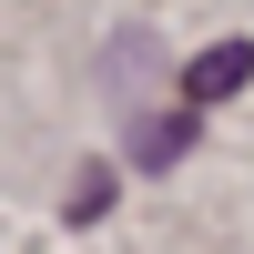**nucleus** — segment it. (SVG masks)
I'll list each match as a JSON object with an SVG mask.
<instances>
[{
    "label": "nucleus",
    "mask_w": 254,
    "mask_h": 254,
    "mask_svg": "<svg viewBox=\"0 0 254 254\" xmlns=\"http://www.w3.org/2000/svg\"><path fill=\"white\" fill-rule=\"evenodd\" d=\"M244 81H254V41H214V51L183 71V102H234Z\"/></svg>",
    "instance_id": "1"
}]
</instances>
